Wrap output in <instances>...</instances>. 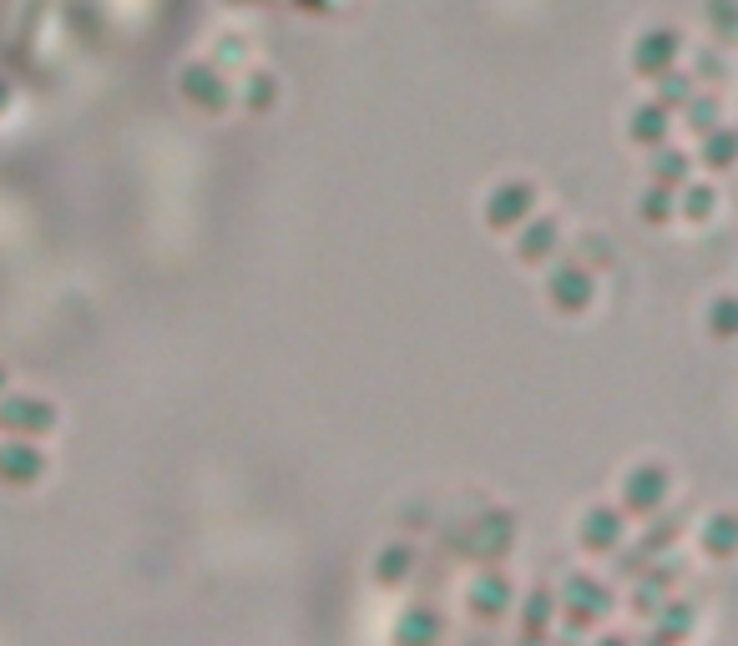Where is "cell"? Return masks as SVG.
Masks as SVG:
<instances>
[{"mask_svg":"<svg viewBox=\"0 0 738 646\" xmlns=\"http://www.w3.org/2000/svg\"><path fill=\"white\" fill-rule=\"evenodd\" d=\"M612 612H618V592H612L607 580H597L592 570H577V576H567L562 602H557V622H562L572 636L597 632V626H602Z\"/></svg>","mask_w":738,"mask_h":646,"instance_id":"6da1fadb","label":"cell"},{"mask_svg":"<svg viewBox=\"0 0 738 646\" xmlns=\"http://www.w3.org/2000/svg\"><path fill=\"white\" fill-rule=\"evenodd\" d=\"M445 546L461 550V556H471L475 566H496V560H506V550L516 546V515L511 510H485V515H475L461 536H445Z\"/></svg>","mask_w":738,"mask_h":646,"instance_id":"7a4b0ae2","label":"cell"},{"mask_svg":"<svg viewBox=\"0 0 738 646\" xmlns=\"http://www.w3.org/2000/svg\"><path fill=\"white\" fill-rule=\"evenodd\" d=\"M531 212H537V187H531L527 177H506V182H496L485 192L481 218L491 232H516Z\"/></svg>","mask_w":738,"mask_h":646,"instance_id":"3957f363","label":"cell"},{"mask_svg":"<svg viewBox=\"0 0 738 646\" xmlns=\"http://www.w3.org/2000/svg\"><path fill=\"white\" fill-rule=\"evenodd\" d=\"M56 429V405L41 395H16L6 389L0 395V435L11 439H46Z\"/></svg>","mask_w":738,"mask_h":646,"instance_id":"277c9868","label":"cell"},{"mask_svg":"<svg viewBox=\"0 0 738 646\" xmlns=\"http://www.w3.org/2000/svg\"><path fill=\"white\" fill-rule=\"evenodd\" d=\"M668 485L672 480H668L662 465H632V470L622 475V485H618V510L648 520V515H658L662 505H668Z\"/></svg>","mask_w":738,"mask_h":646,"instance_id":"5b68a950","label":"cell"},{"mask_svg":"<svg viewBox=\"0 0 738 646\" xmlns=\"http://www.w3.org/2000/svg\"><path fill=\"white\" fill-rule=\"evenodd\" d=\"M592 298H597V278H592V268L577 264V258L547 274V304H551V314L577 318V314H587V308H592Z\"/></svg>","mask_w":738,"mask_h":646,"instance_id":"8992f818","label":"cell"},{"mask_svg":"<svg viewBox=\"0 0 738 646\" xmlns=\"http://www.w3.org/2000/svg\"><path fill=\"white\" fill-rule=\"evenodd\" d=\"M678 56H683V36L672 31V26H648V31L632 41L628 67L638 71L642 81H652V77H662V71L678 67Z\"/></svg>","mask_w":738,"mask_h":646,"instance_id":"52a82bcc","label":"cell"},{"mask_svg":"<svg viewBox=\"0 0 738 646\" xmlns=\"http://www.w3.org/2000/svg\"><path fill=\"white\" fill-rule=\"evenodd\" d=\"M46 470H51V460H46V449L36 439L6 435V445H0V485L6 490H36L46 480Z\"/></svg>","mask_w":738,"mask_h":646,"instance_id":"ba28073f","label":"cell"},{"mask_svg":"<svg viewBox=\"0 0 738 646\" xmlns=\"http://www.w3.org/2000/svg\"><path fill=\"white\" fill-rule=\"evenodd\" d=\"M177 91H183V101H188L193 111H228L233 91L228 81H223V71L213 67V61H188V67L177 71Z\"/></svg>","mask_w":738,"mask_h":646,"instance_id":"9c48e42d","label":"cell"},{"mask_svg":"<svg viewBox=\"0 0 738 646\" xmlns=\"http://www.w3.org/2000/svg\"><path fill=\"white\" fill-rule=\"evenodd\" d=\"M465 606H471V616L481 626H491V622H501V616L516 606V586H511L496 566H481V570H475V580H471V592H465Z\"/></svg>","mask_w":738,"mask_h":646,"instance_id":"30bf717a","label":"cell"},{"mask_svg":"<svg viewBox=\"0 0 738 646\" xmlns=\"http://www.w3.org/2000/svg\"><path fill=\"white\" fill-rule=\"evenodd\" d=\"M628 540V515L618 505H592V510L577 520V546L587 556H612V550Z\"/></svg>","mask_w":738,"mask_h":646,"instance_id":"8fae6325","label":"cell"},{"mask_svg":"<svg viewBox=\"0 0 738 646\" xmlns=\"http://www.w3.org/2000/svg\"><path fill=\"white\" fill-rule=\"evenodd\" d=\"M557 248H562V228H557V218H537V212H531V218L516 228V264H527V268L551 264Z\"/></svg>","mask_w":738,"mask_h":646,"instance_id":"7c38bea8","label":"cell"},{"mask_svg":"<svg viewBox=\"0 0 738 646\" xmlns=\"http://www.w3.org/2000/svg\"><path fill=\"white\" fill-rule=\"evenodd\" d=\"M445 642V616L435 606H405L395 622V646H441Z\"/></svg>","mask_w":738,"mask_h":646,"instance_id":"4fadbf2b","label":"cell"},{"mask_svg":"<svg viewBox=\"0 0 738 646\" xmlns=\"http://www.w3.org/2000/svg\"><path fill=\"white\" fill-rule=\"evenodd\" d=\"M648 622H652V632L668 636L672 646H683V642H688V632L698 626V606H693V602H683V596H662V602L652 606Z\"/></svg>","mask_w":738,"mask_h":646,"instance_id":"5bb4252c","label":"cell"},{"mask_svg":"<svg viewBox=\"0 0 738 646\" xmlns=\"http://www.w3.org/2000/svg\"><path fill=\"white\" fill-rule=\"evenodd\" d=\"M672 132V111L658 107V101H642L638 111L628 117V142L642 147V152H652V147H662Z\"/></svg>","mask_w":738,"mask_h":646,"instance_id":"9a60e30c","label":"cell"},{"mask_svg":"<svg viewBox=\"0 0 738 646\" xmlns=\"http://www.w3.org/2000/svg\"><path fill=\"white\" fill-rule=\"evenodd\" d=\"M420 556L415 546H405V540H395V546L375 550V566H370V576H375V586H405L410 576H415Z\"/></svg>","mask_w":738,"mask_h":646,"instance_id":"2e32d148","label":"cell"},{"mask_svg":"<svg viewBox=\"0 0 738 646\" xmlns=\"http://www.w3.org/2000/svg\"><path fill=\"white\" fill-rule=\"evenodd\" d=\"M648 177H652V182H658V187H672V192H678V187H683V182H693V157L662 142V147H652Z\"/></svg>","mask_w":738,"mask_h":646,"instance_id":"e0dca14e","label":"cell"},{"mask_svg":"<svg viewBox=\"0 0 738 646\" xmlns=\"http://www.w3.org/2000/svg\"><path fill=\"white\" fill-rule=\"evenodd\" d=\"M551 626H557V596L527 592V602H521V636H527V642H547Z\"/></svg>","mask_w":738,"mask_h":646,"instance_id":"ac0fdd59","label":"cell"},{"mask_svg":"<svg viewBox=\"0 0 738 646\" xmlns=\"http://www.w3.org/2000/svg\"><path fill=\"white\" fill-rule=\"evenodd\" d=\"M698 546H703L708 560H734L738 556V520L734 515H714L703 530H698Z\"/></svg>","mask_w":738,"mask_h":646,"instance_id":"d6986e66","label":"cell"},{"mask_svg":"<svg viewBox=\"0 0 738 646\" xmlns=\"http://www.w3.org/2000/svg\"><path fill=\"white\" fill-rule=\"evenodd\" d=\"M734 127H724V121H718V127H708L703 137H698V162L708 167V172H728V167H734Z\"/></svg>","mask_w":738,"mask_h":646,"instance_id":"ffe728a7","label":"cell"},{"mask_svg":"<svg viewBox=\"0 0 738 646\" xmlns=\"http://www.w3.org/2000/svg\"><path fill=\"white\" fill-rule=\"evenodd\" d=\"M648 520H652V526L648 530H642V540H638V550H642V556H652V560H658V556H672V546H678V536H683V526H678V515H648Z\"/></svg>","mask_w":738,"mask_h":646,"instance_id":"44dd1931","label":"cell"},{"mask_svg":"<svg viewBox=\"0 0 738 646\" xmlns=\"http://www.w3.org/2000/svg\"><path fill=\"white\" fill-rule=\"evenodd\" d=\"M693 81L683 77V71L672 67V71H662V77H652V101H658V107H668V111H683L688 101H693Z\"/></svg>","mask_w":738,"mask_h":646,"instance_id":"7402d4cb","label":"cell"},{"mask_svg":"<svg viewBox=\"0 0 738 646\" xmlns=\"http://www.w3.org/2000/svg\"><path fill=\"white\" fill-rule=\"evenodd\" d=\"M638 218L648 222V228H662V222H672V218H678V192H672V187L648 182V192H642V202H638Z\"/></svg>","mask_w":738,"mask_h":646,"instance_id":"603a6c76","label":"cell"},{"mask_svg":"<svg viewBox=\"0 0 738 646\" xmlns=\"http://www.w3.org/2000/svg\"><path fill=\"white\" fill-rule=\"evenodd\" d=\"M714 202H718V192L708 182H683V187H678V218H688V222L714 218Z\"/></svg>","mask_w":738,"mask_h":646,"instance_id":"cb8c5ba5","label":"cell"},{"mask_svg":"<svg viewBox=\"0 0 738 646\" xmlns=\"http://www.w3.org/2000/svg\"><path fill=\"white\" fill-rule=\"evenodd\" d=\"M243 107L254 111V117H264V111L278 107V77L274 71H254V77L243 81Z\"/></svg>","mask_w":738,"mask_h":646,"instance_id":"d4e9b609","label":"cell"},{"mask_svg":"<svg viewBox=\"0 0 738 646\" xmlns=\"http://www.w3.org/2000/svg\"><path fill=\"white\" fill-rule=\"evenodd\" d=\"M708 329H714V339H734L738 334V298L734 294H718L714 304H708Z\"/></svg>","mask_w":738,"mask_h":646,"instance_id":"484cf974","label":"cell"},{"mask_svg":"<svg viewBox=\"0 0 738 646\" xmlns=\"http://www.w3.org/2000/svg\"><path fill=\"white\" fill-rule=\"evenodd\" d=\"M683 117H688V132L703 137L708 127H718V101L714 97H698V91H693V101L683 107Z\"/></svg>","mask_w":738,"mask_h":646,"instance_id":"4316f807","label":"cell"},{"mask_svg":"<svg viewBox=\"0 0 738 646\" xmlns=\"http://www.w3.org/2000/svg\"><path fill=\"white\" fill-rule=\"evenodd\" d=\"M612 556H618V570H622V576H628V580H638L642 570H648V560H652V556H642L638 546H628V540H622V546L612 550Z\"/></svg>","mask_w":738,"mask_h":646,"instance_id":"83f0119b","label":"cell"},{"mask_svg":"<svg viewBox=\"0 0 738 646\" xmlns=\"http://www.w3.org/2000/svg\"><path fill=\"white\" fill-rule=\"evenodd\" d=\"M592 646H632V642H628V636H622V632H602Z\"/></svg>","mask_w":738,"mask_h":646,"instance_id":"f1b7e54d","label":"cell"},{"mask_svg":"<svg viewBox=\"0 0 738 646\" xmlns=\"http://www.w3.org/2000/svg\"><path fill=\"white\" fill-rule=\"evenodd\" d=\"M11 107V81H0V111Z\"/></svg>","mask_w":738,"mask_h":646,"instance_id":"f546056e","label":"cell"},{"mask_svg":"<svg viewBox=\"0 0 738 646\" xmlns=\"http://www.w3.org/2000/svg\"><path fill=\"white\" fill-rule=\"evenodd\" d=\"M6 389H11V369H6V364H0V395H6Z\"/></svg>","mask_w":738,"mask_h":646,"instance_id":"4dcf8cb0","label":"cell"}]
</instances>
